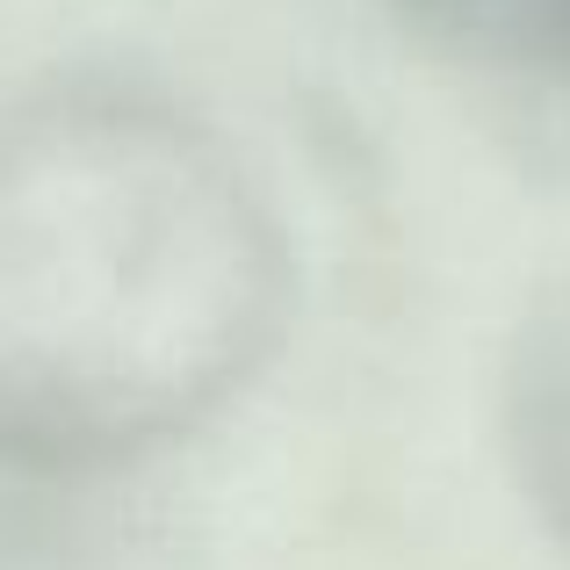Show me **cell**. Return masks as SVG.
I'll list each match as a JSON object with an SVG mask.
<instances>
[{
  "label": "cell",
  "mask_w": 570,
  "mask_h": 570,
  "mask_svg": "<svg viewBox=\"0 0 570 570\" xmlns=\"http://www.w3.org/2000/svg\"><path fill=\"white\" fill-rule=\"evenodd\" d=\"M505 455L534 513L570 542V275L528 311L505 362Z\"/></svg>",
  "instance_id": "2"
},
{
  "label": "cell",
  "mask_w": 570,
  "mask_h": 570,
  "mask_svg": "<svg viewBox=\"0 0 570 570\" xmlns=\"http://www.w3.org/2000/svg\"><path fill=\"white\" fill-rule=\"evenodd\" d=\"M534 95H542L549 109L563 116V138H570V72H563V80H549V87H534Z\"/></svg>",
  "instance_id": "4"
},
{
  "label": "cell",
  "mask_w": 570,
  "mask_h": 570,
  "mask_svg": "<svg viewBox=\"0 0 570 570\" xmlns=\"http://www.w3.org/2000/svg\"><path fill=\"white\" fill-rule=\"evenodd\" d=\"M412 29L484 66L549 87L570 72V0H390Z\"/></svg>",
  "instance_id": "3"
},
{
  "label": "cell",
  "mask_w": 570,
  "mask_h": 570,
  "mask_svg": "<svg viewBox=\"0 0 570 570\" xmlns=\"http://www.w3.org/2000/svg\"><path fill=\"white\" fill-rule=\"evenodd\" d=\"M289 318V238L167 95L72 80L0 116V455L109 470L195 433Z\"/></svg>",
  "instance_id": "1"
}]
</instances>
